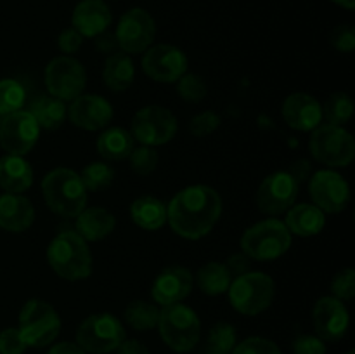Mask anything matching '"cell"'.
I'll list each match as a JSON object with an SVG mask.
<instances>
[{"label": "cell", "mask_w": 355, "mask_h": 354, "mask_svg": "<svg viewBox=\"0 0 355 354\" xmlns=\"http://www.w3.org/2000/svg\"><path fill=\"white\" fill-rule=\"evenodd\" d=\"M38 137H40V127L28 111L19 110L2 117L0 146L7 155H28L38 142Z\"/></svg>", "instance_id": "cell-14"}, {"label": "cell", "mask_w": 355, "mask_h": 354, "mask_svg": "<svg viewBox=\"0 0 355 354\" xmlns=\"http://www.w3.org/2000/svg\"><path fill=\"white\" fill-rule=\"evenodd\" d=\"M142 71L155 82L175 83L187 73V56L175 45H155L144 51Z\"/></svg>", "instance_id": "cell-15"}, {"label": "cell", "mask_w": 355, "mask_h": 354, "mask_svg": "<svg viewBox=\"0 0 355 354\" xmlns=\"http://www.w3.org/2000/svg\"><path fill=\"white\" fill-rule=\"evenodd\" d=\"M220 115H217L215 111H203V113H198L191 118L189 132L194 137H207V135L214 134L220 127Z\"/></svg>", "instance_id": "cell-38"}, {"label": "cell", "mask_w": 355, "mask_h": 354, "mask_svg": "<svg viewBox=\"0 0 355 354\" xmlns=\"http://www.w3.org/2000/svg\"><path fill=\"white\" fill-rule=\"evenodd\" d=\"M17 330L28 347H45L61 332V318L49 302L30 298L21 307Z\"/></svg>", "instance_id": "cell-7"}, {"label": "cell", "mask_w": 355, "mask_h": 354, "mask_svg": "<svg viewBox=\"0 0 355 354\" xmlns=\"http://www.w3.org/2000/svg\"><path fill=\"white\" fill-rule=\"evenodd\" d=\"M159 337L175 353H189L198 346L201 337V321L189 305L172 304L159 309Z\"/></svg>", "instance_id": "cell-4"}, {"label": "cell", "mask_w": 355, "mask_h": 354, "mask_svg": "<svg viewBox=\"0 0 355 354\" xmlns=\"http://www.w3.org/2000/svg\"><path fill=\"white\" fill-rule=\"evenodd\" d=\"M284 224H286L288 231L291 235L309 238V236L319 235L324 229L326 215L314 203L293 205L286 212V222Z\"/></svg>", "instance_id": "cell-25"}, {"label": "cell", "mask_w": 355, "mask_h": 354, "mask_svg": "<svg viewBox=\"0 0 355 354\" xmlns=\"http://www.w3.org/2000/svg\"><path fill=\"white\" fill-rule=\"evenodd\" d=\"M159 319V307L146 301H134L125 309V321L137 332L156 328Z\"/></svg>", "instance_id": "cell-31"}, {"label": "cell", "mask_w": 355, "mask_h": 354, "mask_svg": "<svg viewBox=\"0 0 355 354\" xmlns=\"http://www.w3.org/2000/svg\"><path fill=\"white\" fill-rule=\"evenodd\" d=\"M97 153L104 160L111 162H120V160L128 158V155L134 149V137L128 130L121 127L106 128L103 134L97 137Z\"/></svg>", "instance_id": "cell-29"}, {"label": "cell", "mask_w": 355, "mask_h": 354, "mask_svg": "<svg viewBox=\"0 0 355 354\" xmlns=\"http://www.w3.org/2000/svg\"><path fill=\"white\" fill-rule=\"evenodd\" d=\"M194 278L187 267L168 266L156 276L151 288V297L156 305L179 304L193 292Z\"/></svg>", "instance_id": "cell-19"}, {"label": "cell", "mask_w": 355, "mask_h": 354, "mask_svg": "<svg viewBox=\"0 0 355 354\" xmlns=\"http://www.w3.org/2000/svg\"><path fill=\"white\" fill-rule=\"evenodd\" d=\"M159 155L153 146H139V148L132 149L128 155V162H130V169L134 170L137 176H149L158 167Z\"/></svg>", "instance_id": "cell-36"}, {"label": "cell", "mask_w": 355, "mask_h": 354, "mask_svg": "<svg viewBox=\"0 0 355 354\" xmlns=\"http://www.w3.org/2000/svg\"><path fill=\"white\" fill-rule=\"evenodd\" d=\"M82 44H83V37L73 26L62 30L58 37V47L59 51L64 52V56L75 54V52L82 47Z\"/></svg>", "instance_id": "cell-44"}, {"label": "cell", "mask_w": 355, "mask_h": 354, "mask_svg": "<svg viewBox=\"0 0 355 354\" xmlns=\"http://www.w3.org/2000/svg\"><path fill=\"white\" fill-rule=\"evenodd\" d=\"M347 354H355V353H354V351H349V353H347Z\"/></svg>", "instance_id": "cell-51"}, {"label": "cell", "mask_w": 355, "mask_h": 354, "mask_svg": "<svg viewBox=\"0 0 355 354\" xmlns=\"http://www.w3.org/2000/svg\"><path fill=\"white\" fill-rule=\"evenodd\" d=\"M288 172H290L291 176L295 177V180L300 184V183H304V180H307L309 177H311L312 165H311V162H309V160H297V162L291 165V169L288 170Z\"/></svg>", "instance_id": "cell-47"}, {"label": "cell", "mask_w": 355, "mask_h": 354, "mask_svg": "<svg viewBox=\"0 0 355 354\" xmlns=\"http://www.w3.org/2000/svg\"><path fill=\"white\" fill-rule=\"evenodd\" d=\"M232 283V276L224 262L211 260L200 267L196 274V285L203 294L220 295L229 290Z\"/></svg>", "instance_id": "cell-30"}, {"label": "cell", "mask_w": 355, "mask_h": 354, "mask_svg": "<svg viewBox=\"0 0 355 354\" xmlns=\"http://www.w3.org/2000/svg\"><path fill=\"white\" fill-rule=\"evenodd\" d=\"M42 194L49 210L61 217H76L87 207L89 198L80 174L64 167L45 174L42 179Z\"/></svg>", "instance_id": "cell-3"}, {"label": "cell", "mask_w": 355, "mask_h": 354, "mask_svg": "<svg viewBox=\"0 0 355 354\" xmlns=\"http://www.w3.org/2000/svg\"><path fill=\"white\" fill-rule=\"evenodd\" d=\"M309 149L314 160L328 167H347L355 156L354 135L336 125H319L312 130Z\"/></svg>", "instance_id": "cell-9"}, {"label": "cell", "mask_w": 355, "mask_h": 354, "mask_svg": "<svg viewBox=\"0 0 355 354\" xmlns=\"http://www.w3.org/2000/svg\"><path fill=\"white\" fill-rule=\"evenodd\" d=\"M236 340L238 337H236L234 326L231 323L220 321L211 326L208 333V351L215 354H231L236 347Z\"/></svg>", "instance_id": "cell-35"}, {"label": "cell", "mask_w": 355, "mask_h": 354, "mask_svg": "<svg viewBox=\"0 0 355 354\" xmlns=\"http://www.w3.org/2000/svg\"><path fill=\"white\" fill-rule=\"evenodd\" d=\"M26 347L17 328H6L0 332V354H23Z\"/></svg>", "instance_id": "cell-42"}, {"label": "cell", "mask_w": 355, "mask_h": 354, "mask_svg": "<svg viewBox=\"0 0 355 354\" xmlns=\"http://www.w3.org/2000/svg\"><path fill=\"white\" fill-rule=\"evenodd\" d=\"M222 215V198L214 187L194 184L180 189L166 205V222L186 239L207 236Z\"/></svg>", "instance_id": "cell-1"}, {"label": "cell", "mask_w": 355, "mask_h": 354, "mask_svg": "<svg viewBox=\"0 0 355 354\" xmlns=\"http://www.w3.org/2000/svg\"><path fill=\"white\" fill-rule=\"evenodd\" d=\"M331 45L338 52H350L355 49V28L352 24H340L331 31Z\"/></svg>", "instance_id": "cell-41"}, {"label": "cell", "mask_w": 355, "mask_h": 354, "mask_svg": "<svg viewBox=\"0 0 355 354\" xmlns=\"http://www.w3.org/2000/svg\"><path fill=\"white\" fill-rule=\"evenodd\" d=\"M309 194L315 207L321 208L324 214H338L349 205L350 187L335 170H318L311 176Z\"/></svg>", "instance_id": "cell-16"}, {"label": "cell", "mask_w": 355, "mask_h": 354, "mask_svg": "<svg viewBox=\"0 0 355 354\" xmlns=\"http://www.w3.org/2000/svg\"><path fill=\"white\" fill-rule=\"evenodd\" d=\"M322 108V118L328 121V125L343 127L347 121L352 118L354 103L352 97L347 92H335L326 99Z\"/></svg>", "instance_id": "cell-32"}, {"label": "cell", "mask_w": 355, "mask_h": 354, "mask_svg": "<svg viewBox=\"0 0 355 354\" xmlns=\"http://www.w3.org/2000/svg\"><path fill=\"white\" fill-rule=\"evenodd\" d=\"M68 118L75 127L83 130H101L106 128L113 118V106L106 97L82 94L69 104Z\"/></svg>", "instance_id": "cell-18"}, {"label": "cell", "mask_w": 355, "mask_h": 354, "mask_svg": "<svg viewBox=\"0 0 355 354\" xmlns=\"http://www.w3.org/2000/svg\"><path fill=\"white\" fill-rule=\"evenodd\" d=\"M125 340V328L111 312L90 314L76 330V344L87 354H107L118 349Z\"/></svg>", "instance_id": "cell-8"}, {"label": "cell", "mask_w": 355, "mask_h": 354, "mask_svg": "<svg viewBox=\"0 0 355 354\" xmlns=\"http://www.w3.org/2000/svg\"><path fill=\"white\" fill-rule=\"evenodd\" d=\"M76 233L85 242H101L114 231L116 219L103 207H85L76 215Z\"/></svg>", "instance_id": "cell-23"}, {"label": "cell", "mask_w": 355, "mask_h": 354, "mask_svg": "<svg viewBox=\"0 0 355 354\" xmlns=\"http://www.w3.org/2000/svg\"><path fill=\"white\" fill-rule=\"evenodd\" d=\"M130 217L139 228L156 231L166 222V205L156 196H139L130 205Z\"/></svg>", "instance_id": "cell-28"}, {"label": "cell", "mask_w": 355, "mask_h": 354, "mask_svg": "<svg viewBox=\"0 0 355 354\" xmlns=\"http://www.w3.org/2000/svg\"><path fill=\"white\" fill-rule=\"evenodd\" d=\"M0 121H2V115H0Z\"/></svg>", "instance_id": "cell-52"}, {"label": "cell", "mask_w": 355, "mask_h": 354, "mask_svg": "<svg viewBox=\"0 0 355 354\" xmlns=\"http://www.w3.org/2000/svg\"><path fill=\"white\" fill-rule=\"evenodd\" d=\"M208 354H215V353H208Z\"/></svg>", "instance_id": "cell-53"}, {"label": "cell", "mask_w": 355, "mask_h": 354, "mask_svg": "<svg viewBox=\"0 0 355 354\" xmlns=\"http://www.w3.org/2000/svg\"><path fill=\"white\" fill-rule=\"evenodd\" d=\"M114 37H116L118 47L125 54H141L148 51L155 40L156 23L148 10L134 7L120 17Z\"/></svg>", "instance_id": "cell-12"}, {"label": "cell", "mask_w": 355, "mask_h": 354, "mask_svg": "<svg viewBox=\"0 0 355 354\" xmlns=\"http://www.w3.org/2000/svg\"><path fill=\"white\" fill-rule=\"evenodd\" d=\"M80 179H82L87 193H90V191L99 193V191L107 189L113 184L114 170L106 162H92L82 170Z\"/></svg>", "instance_id": "cell-33"}, {"label": "cell", "mask_w": 355, "mask_h": 354, "mask_svg": "<svg viewBox=\"0 0 355 354\" xmlns=\"http://www.w3.org/2000/svg\"><path fill=\"white\" fill-rule=\"evenodd\" d=\"M96 47L99 49L101 52H104V54H114V52L118 51V42H116V37H114V33H110V31H103L101 35H97L96 37Z\"/></svg>", "instance_id": "cell-46"}, {"label": "cell", "mask_w": 355, "mask_h": 354, "mask_svg": "<svg viewBox=\"0 0 355 354\" xmlns=\"http://www.w3.org/2000/svg\"><path fill=\"white\" fill-rule=\"evenodd\" d=\"M224 264L229 269V273H231L232 280L241 276V274H246L250 271V259L245 255V253H234V255L229 257L227 262Z\"/></svg>", "instance_id": "cell-45"}, {"label": "cell", "mask_w": 355, "mask_h": 354, "mask_svg": "<svg viewBox=\"0 0 355 354\" xmlns=\"http://www.w3.org/2000/svg\"><path fill=\"white\" fill-rule=\"evenodd\" d=\"M177 117L163 106L141 108L132 118V137L144 146H162L172 141L177 134Z\"/></svg>", "instance_id": "cell-11"}, {"label": "cell", "mask_w": 355, "mask_h": 354, "mask_svg": "<svg viewBox=\"0 0 355 354\" xmlns=\"http://www.w3.org/2000/svg\"><path fill=\"white\" fill-rule=\"evenodd\" d=\"M231 305L245 316H257L270 307L276 295V283L266 273L248 271L234 278L227 290Z\"/></svg>", "instance_id": "cell-6"}, {"label": "cell", "mask_w": 355, "mask_h": 354, "mask_svg": "<svg viewBox=\"0 0 355 354\" xmlns=\"http://www.w3.org/2000/svg\"><path fill=\"white\" fill-rule=\"evenodd\" d=\"M118 354H149V349L139 340H127L125 339L123 342L118 346L116 349Z\"/></svg>", "instance_id": "cell-48"}, {"label": "cell", "mask_w": 355, "mask_h": 354, "mask_svg": "<svg viewBox=\"0 0 355 354\" xmlns=\"http://www.w3.org/2000/svg\"><path fill=\"white\" fill-rule=\"evenodd\" d=\"M44 80L47 94L66 103L82 96L87 85V73L78 59L58 56L45 66Z\"/></svg>", "instance_id": "cell-10"}, {"label": "cell", "mask_w": 355, "mask_h": 354, "mask_svg": "<svg viewBox=\"0 0 355 354\" xmlns=\"http://www.w3.org/2000/svg\"><path fill=\"white\" fill-rule=\"evenodd\" d=\"M333 297L338 301H352L355 295V271L352 267L338 271L331 281Z\"/></svg>", "instance_id": "cell-39"}, {"label": "cell", "mask_w": 355, "mask_h": 354, "mask_svg": "<svg viewBox=\"0 0 355 354\" xmlns=\"http://www.w3.org/2000/svg\"><path fill=\"white\" fill-rule=\"evenodd\" d=\"M177 90L179 96L187 103H200L207 97V83L196 73H184L179 80H177Z\"/></svg>", "instance_id": "cell-37"}, {"label": "cell", "mask_w": 355, "mask_h": 354, "mask_svg": "<svg viewBox=\"0 0 355 354\" xmlns=\"http://www.w3.org/2000/svg\"><path fill=\"white\" fill-rule=\"evenodd\" d=\"M135 66L134 61L125 52H114L110 54L103 66V82L104 85L114 92H123L134 83Z\"/></svg>", "instance_id": "cell-27"}, {"label": "cell", "mask_w": 355, "mask_h": 354, "mask_svg": "<svg viewBox=\"0 0 355 354\" xmlns=\"http://www.w3.org/2000/svg\"><path fill=\"white\" fill-rule=\"evenodd\" d=\"M232 354H283L276 342L263 337H250L241 344H236Z\"/></svg>", "instance_id": "cell-40"}, {"label": "cell", "mask_w": 355, "mask_h": 354, "mask_svg": "<svg viewBox=\"0 0 355 354\" xmlns=\"http://www.w3.org/2000/svg\"><path fill=\"white\" fill-rule=\"evenodd\" d=\"M47 262L62 280L80 281L92 274V252L76 231L59 233L47 246Z\"/></svg>", "instance_id": "cell-2"}, {"label": "cell", "mask_w": 355, "mask_h": 354, "mask_svg": "<svg viewBox=\"0 0 355 354\" xmlns=\"http://www.w3.org/2000/svg\"><path fill=\"white\" fill-rule=\"evenodd\" d=\"M33 184V169L24 156L6 155L0 158V187L6 193L23 194Z\"/></svg>", "instance_id": "cell-24"}, {"label": "cell", "mask_w": 355, "mask_h": 354, "mask_svg": "<svg viewBox=\"0 0 355 354\" xmlns=\"http://www.w3.org/2000/svg\"><path fill=\"white\" fill-rule=\"evenodd\" d=\"M24 101H26V90L23 83L14 78L0 80V115L2 117L23 110Z\"/></svg>", "instance_id": "cell-34"}, {"label": "cell", "mask_w": 355, "mask_h": 354, "mask_svg": "<svg viewBox=\"0 0 355 354\" xmlns=\"http://www.w3.org/2000/svg\"><path fill=\"white\" fill-rule=\"evenodd\" d=\"M113 16L104 0H82L76 3L71 24L83 38H96L110 28Z\"/></svg>", "instance_id": "cell-21"}, {"label": "cell", "mask_w": 355, "mask_h": 354, "mask_svg": "<svg viewBox=\"0 0 355 354\" xmlns=\"http://www.w3.org/2000/svg\"><path fill=\"white\" fill-rule=\"evenodd\" d=\"M331 2H335L336 6L343 7V9H347V10L355 9V0H331Z\"/></svg>", "instance_id": "cell-50"}, {"label": "cell", "mask_w": 355, "mask_h": 354, "mask_svg": "<svg viewBox=\"0 0 355 354\" xmlns=\"http://www.w3.org/2000/svg\"><path fill=\"white\" fill-rule=\"evenodd\" d=\"M284 121L295 130L311 132L322 121V108L315 97L307 92H295L284 99L281 108Z\"/></svg>", "instance_id": "cell-20"}, {"label": "cell", "mask_w": 355, "mask_h": 354, "mask_svg": "<svg viewBox=\"0 0 355 354\" xmlns=\"http://www.w3.org/2000/svg\"><path fill=\"white\" fill-rule=\"evenodd\" d=\"M293 354H326V342L318 335H298L293 340Z\"/></svg>", "instance_id": "cell-43"}, {"label": "cell", "mask_w": 355, "mask_h": 354, "mask_svg": "<svg viewBox=\"0 0 355 354\" xmlns=\"http://www.w3.org/2000/svg\"><path fill=\"white\" fill-rule=\"evenodd\" d=\"M239 245L248 259L269 262L279 259L290 250L291 233L279 219H266L246 229Z\"/></svg>", "instance_id": "cell-5"}, {"label": "cell", "mask_w": 355, "mask_h": 354, "mask_svg": "<svg viewBox=\"0 0 355 354\" xmlns=\"http://www.w3.org/2000/svg\"><path fill=\"white\" fill-rule=\"evenodd\" d=\"M312 323H314L319 339L324 342H338L349 330V311L342 301L326 295L315 302L314 311H312Z\"/></svg>", "instance_id": "cell-17"}, {"label": "cell", "mask_w": 355, "mask_h": 354, "mask_svg": "<svg viewBox=\"0 0 355 354\" xmlns=\"http://www.w3.org/2000/svg\"><path fill=\"white\" fill-rule=\"evenodd\" d=\"M300 184L290 172H274L262 180L257 189V207L267 215H281L290 210L298 196Z\"/></svg>", "instance_id": "cell-13"}, {"label": "cell", "mask_w": 355, "mask_h": 354, "mask_svg": "<svg viewBox=\"0 0 355 354\" xmlns=\"http://www.w3.org/2000/svg\"><path fill=\"white\" fill-rule=\"evenodd\" d=\"M28 113L35 118L38 127L45 130H58L68 118V108L64 101L51 96V94H38L31 99Z\"/></svg>", "instance_id": "cell-26"}, {"label": "cell", "mask_w": 355, "mask_h": 354, "mask_svg": "<svg viewBox=\"0 0 355 354\" xmlns=\"http://www.w3.org/2000/svg\"><path fill=\"white\" fill-rule=\"evenodd\" d=\"M35 221V208L26 196L6 193L0 196V228L9 233H23Z\"/></svg>", "instance_id": "cell-22"}, {"label": "cell", "mask_w": 355, "mask_h": 354, "mask_svg": "<svg viewBox=\"0 0 355 354\" xmlns=\"http://www.w3.org/2000/svg\"><path fill=\"white\" fill-rule=\"evenodd\" d=\"M47 354H87L76 342H59L49 349Z\"/></svg>", "instance_id": "cell-49"}]
</instances>
